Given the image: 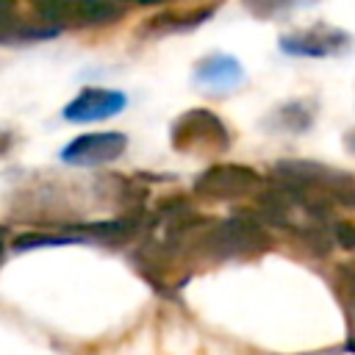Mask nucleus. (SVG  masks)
Returning a JSON list of instances; mask_svg holds the SVG:
<instances>
[{"instance_id":"obj_3","label":"nucleus","mask_w":355,"mask_h":355,"mask_svg":"<svg viewBox=\"0 0 355 355\" xmlns=\"http://www.w3.org/2000/svg\"><path fill=\"white\" fill-rule=\"evenodd\" d=\"M33 6L39 17L53 28L111 25L125 14L116 0H33Z\"/></svg>"},{"instance_id":"obj_8","label":"nucleus","mask_w":355,"mask_h":355,"mask_svg":"<svg viewBox=\"0 0 355 355\" xmlns=\"http://www.w3.org/2000/svg\"><path fill=\"white\" fill-rule=\"evenodd\" d=\"M194 78H197L200 86H205L211 92H227V89H236L244 80V69L233 55L214 53V55H208L197 64Z\"/></svg>"},{"instance_id":"obj_6","label":"nucleus","mask_w":355,"mask_h":355,"mask_svg":"<svg viewBox=\"0 0 355 355\" xmlns=\"http://www.w3.org/2000/svg\"><path fill=\"white\" fill-rule=\"evenodd\" d=\"M349 47V33H344L341 28L333 25H313L297 33H286L280 39V50L288 55H305V58H327V55H338Z\"/></svg>"},{"instance_id":"obj_2","label":"nucleus","mask_w":355,"mask_h":355,"mask_svg":"<svg viewBox=\"0 0 355 355\" xmlns=\"http://www.w3.org/2000/svg\"><path fill=\"white\" fill-rule=\"evenodd\" d=\"M230 144V133L219 116L205 108L180 114L172 125V147L180 153H222Z\"/></svg>"},{"instance_id":"obj_9","label":"nucleus","mask_w":355,"mask_h":355,"mask_svg":"<svg viewBox=\"0 0 355 355\" xmlns=\"http://www.w3.org/2000/svg\"><path fill=\"white\" fill-rule=\"evenodd\" d=\"M313 122V111L305 100H294V103H286L280 108L272 111V116L266 119V125L272 130H286V133H302L308 130Z\"/></svg>"},{"instance_id":"obj_5","label":"nucleus","mask_w":355,"mask_h":355,"mask_svg":"<svg viewBox=\"0 0 355 355\" xmlns=\"http://www.w3.org/2000/svg\"><path fill=\"white\" fill-rule=\"evenodd\" d=\"M258 186V175L250 166L241 164H216L211 169H205L197 183L194 191L200 197L208 200H233V197H244Z\"/></svg>"},{"instance_id":"obj_1","label":"nucleus","mask_w":355,"mask_h":355,"mask_svg":"<svg viewBox=\"0 0 355 355\" xmlns=\"http://www.w3.org/2000/svg\"><path fill=\"white\" fill-rule=\"evenodd\" d=\"M280 175H283L286 189H291L294 197H300V200L308 197L311 191H322V197L355 205V178L347 172H336V169L319 166V164L294 161V164H280Z\"/></svg>"},{"instance_id":"obj_7","label":"nucleus","mask_w":355,"mask_h":355,"mask_svg":"<svg viewBox=\"0 0 355 355\" xmlns=\"http://www.w3.org/2000/svg\"><path fill=\"white\" fill-rule=\"evenodd\" d=\"M125 105H128V97L122 92L103 89V86H86L64 105V119L67 122H100V119L116 116Z\"/></svg>"},{"instance_id":"obj_4","label":"nucleus","mask_w":355,"mask_h":355,"mask_svg":"<svg viewBox=\"0 0 355 355\" xmlns=\"http://www.w3.org/2000/svg\"><path fill=\"white\" fill-rule=\"evenodd\" d=\"M128 150V136L119 130H97V133H83L75 136L64 150L61 161L75 164V166H103L116 161Z\"/></svg>"},{"instance_id":"obj_12","label":"nucleus","mask_w":355,"mask_h":355,"mask_svg":"<svg viewBox=\"0 0 355 355\" xmlns=\"http://www.w3.org/2000/svg\"><path fill=\"white\" fill-rule=\"evenodd\" d=\"M133 3H141V6H161V3H166V0H133Z\"/></svg>"},{"instance_id":"obj_13","label":"nucleus","mask_w":355,"mask_h":355,"mask_svg":"<svg viewBox=\"0 0 355 355\" xmlns=\"http://www.w3.org/2000/svg\"><path fill=\"white\" fill-rule=\"evenodd\" d=\"M0 255H3V233H0Z\"/></svg>"},{"instance_id":"obj_11","label":"nucleus","mask_w":355,"mask_h":355,"mask_svg":"<svg viewBox=\"0 0 355 355\" xmlns=\"http://www.w3.org/2000/svg\"><path fill=\"white\" fill-rule=\"evenodd\" d=\"M336 236H338L341 247H355V227H352L349 222L338 225V227H336Z\"/></svg>"},{"instance_id":"obj_10","label":"nucleus","mask_w":355,"mask_h":355,"mask_svg":"<svg viewBox=\"0 0 355 355\" xmlns=\"http://www.w3.org/2000/svg\"><path fill=\"white\" fill-rule=\"evenodd\" d=\"M316 0H244L247 11L255 17V19H277V17H286L297 8H305V6H313Z\"/></svg>"}]
</instances>
